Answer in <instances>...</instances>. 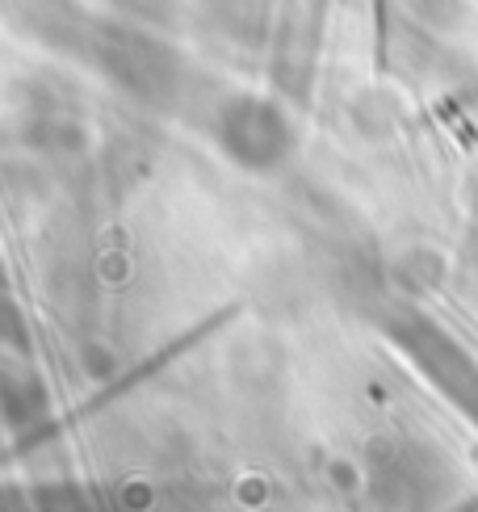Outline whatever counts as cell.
I'll return each instance as SVG.
<instances>
[{
    "mask_svg": "<svg viewBox=\"0 0 478 512\" xmlns=\"http://www.w3.org/2000/svg\"><path fill=\"white\" fill-rule=\"evenodd\" d=\"M395 336H399V345H407V353L420 361V370L432 382H441V391L458 403L466 416L478 420V366L474 361L453 345L441 328L424 324V319H399Z\"/></svg>",
    "mask_w": 478,
    "mask_h": 512,
    "instance_id": "1",
    "label": "cell"
}]
</instances>
